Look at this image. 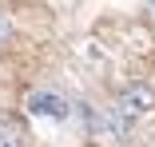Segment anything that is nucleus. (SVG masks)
Masks as SVG:
<instances>
[{"label": "nucleus", "instance_id": "obj_1", "mask_svg": "<svg viewBox=\"0 0 155 147\" xmlns=\"http://www.w3.org/2000/svg\"><path fill=\"white\" fill-rule=\"evenodd\" d=\"M24 107H28V115H48V119H68V100H60L56 92H28V100H24Z\"/></svg>", "mask_w": 155, "mask_h": 147}, {"label": "nucleus", "instance_id": "obj_2", "mask_svg": "<svg viewBox=\"0 0 155 147\" xmlns=\"http://www.w3.org/2000/svg\"><path fill=\"white\" fill-rule=\"evenodd\" d=\"M115 107H123V111L135 119V115H143V111H151V107H155V92H151V87H143V83H131L127 92H119Z\"/></svg>", "mask_w": 155, "mask_h": 147}, {"label": "nucleus", "instance_id": "obj_3", "mask_svg": "<svg viewBox=\"0 0 155 147\" xmlns=\"http://www.w3.org/2000/svg\"><path fill=\"white\" fill-rule=\"evenodd\" d=\"M0 147H24V127L12 115H0Z\"/></svg>", "mask_w": 155, "mask_h": 147}, {"label": "nucleus", "instance_id": "obj_4", "mask_svg": "<svg viewBox=\"0 0 155 147\" xmlns=\"http://www.w3.org/2000/svg\"><path fill=\"white\" fill-rule=\"evenodd\" d=\"M4 40H8V16H4V8H0V48H4Z\"/></svg>", "mask_w": 155, "mask_h": 147}, {"label": "nucleus", "instance_id": "obj_5", "mask_svg": "<svg viewBox=\"0 0 155 147\" xmlns=\"http://www.w3.org/2000/svg\"><path fill=\"white\" fill-rule=\"evenodd\" d=\"M147 8H151V12H155V0H147Z\"/></svg>", "mask_w": 155, "mask_h": 147}]
</instances>
